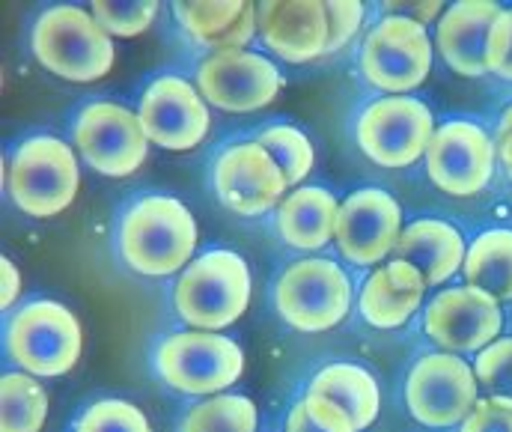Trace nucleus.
<instances>
[{"label": "nucleus", "mask_w": 512, "mask_h": 432, "mask_svg": "<svg viewBox=\"0 0 512 432\" xmlns=\"http://www.w3.org/2000/svg\"><path fill=\"white\" fill-rule=\"evenodd\" d=\"M200 227L191 209L170 194L134 200L120 221V257L134 275L167 278L185 272L197 251Z\"/></svg>", "instance_id": "f257e3e1"}, {"label": "nucleus", "mask_w": 512, "mask_h": 432, "mask_svg": "<svg viewBox=\"0 0 512 432\" xmlns=\"http://www.w3.org/2000/svg\"><path fill=\"white\" fill-rule=\"evenodd\" d=\"M36 60L57 78L90 84L114 69V39L90 9L60 3L45 9L30 33Z\"/></svg>", "instance_id": "f03ea898"}, {"label": "nucleus", "mask_w": 512, "mask_h": 432, "mask_svg": "<svg viewBox=\"0 0 512 432\" xmlns=\"http://www.w3.org/2000/svg\"><path fill=\"white\" fill-rule=\"evenodd\" d=\"M254 278L236 251H206L188 263L173 287V304L185 325L224 331L251 307Z\"/></svg>", "instance_id": "7ed1b4c3"}, {"label": "nucleus", "mask_w": 512, "mask_h": 432, "mask_svg": "<svg viewBox=\"0 0 512 432\" xmlns=\"http://www.w3.org/2000/svg\"><path fill=\"white\" fill-rule=\"evenodd\" d=\"M158 379L179 394L215 397L227 394L245 373V352L221 331H176L167 334L152 355Z\"/></svg>", "instance_id": "20e7f679"}, {"label": "nucleus", "mask_w": 512, "mask_h": 432, "mask_svg": "<svg viewBox=\"0 0 512 432\" xmlns=\"http://www.w3.org/2000/svg\"><path fill=\"white\" fill-rule=\"evenodd\" d=\"M6 352L18 370L36 379H57L81 361L84 328L66 304L36 298L12 313L6 325Z\"/></svg>", "instance_id": "39448f33"}, {"label": "nucleus", "mask_w": 512, "mask_h": 432, "mask_svg": "<svg viewBox=\"0 0 512 432\" xmlns=\"http://www.w3.org/2000/svg\"><path fill=\"white\" fill-rule=\"evenodd\" d=\"M6 179L12 203L24 215L48 221L66 212L78 197L81 170L75 146L51 135H36L15 149L9 173H3V182Z\"/></svg>", "instance_id": "423d86ee"}, {"label": "nucleus", "mask_w": 512, "mask_h": 432, "mask_svg": "<svg viewBox=\"0 0 512 432\" xmlns=\"http://www.w3.org/2000/svg\"><path fill=\"white\" fill-rule=\"evenodd\" d=\"M280 319L301 334L337 328L352 310V281L328 257H304L283 269L274 284Z\"/></svg>", "instance_id": "0eeeda50"}, {"label": "nucleus", "mask_w": 512, "mask_h": 432, "mask_svg": "<svg viewBox=\"0 0 512 432\" xmlns=\"http://www.w3.org/2000/svg\"><path fill=\"white\" fill-rule=\"evenodd\" d=\"M480 400V382L468 361L453 352L417 358L405 379V403L414 421L432 430L459 427Z\"/></svg>", "instance_id": "6e6552de"}, {"label": "nucleus", "mask_w": 512, "mask_h": 432, "mask_svg": "<svg viewBox=\"0 0 512 432\" xmlns=\"http://www.w3.org/2000/svg\"><path fill=\"white\" fill-rule=\"evenodd\" d=\"M432 69L429 30L405 15H384L370 30L361 51L364 78L384 90V96H408Z\"/></svg>", "instance_id": "1a4fd4ad"}, {"label": "nucleus", "mask_w": 512, "mask_h": 432, "mask_svg": "<svg viewBox=\"0 0 512 432\" xmlns=\"http://www.w3.org/2000/svg\"><path fill=\"white\" fill-rule=\"evenodd\" d=\"M435 135L432 111L411 96H384L364 108L355 123V138L367 158L387 170L411 167L426 155Z\"/></svg>", "instance_id": "9d476101"}, {"label": "nucleus", "mask_w": 512, "mask_h": 432, "mask_svg": "<svg viewBox=\"0 0 512 432\" xmlns=\"http://www.w3.org/2000/svg\"><path fill=\"white\" fill-rule=\"evenodd\" d=\"M304 406L325 432H364L379 418L382 391L367 367L334 361L310 379Z\"/></svg>", "instance_id": "9b49d317"}, {"label": "nucleus", "mask_w": 512, "mask_h": 432, "mask_svg": "<svg viewBox=\"0 0 512 432\" xmlns=\"http://www.w3.org/2000/svg\"><path fill=\"white\" fill-rule=\"evenodd\" d=\"M72 141L96 173L111 179H123L140 170L149 152L140 117L117 102H93L81 108Z\"/></svg>", "instance_id": "f8f14e48"}, {"label": "nucleus", "mask_w": 512, "mask_h": 432, "mask_svg": "<svg viewBox=\"0 0 512 432\" xmlns=\"http://www.w3.org/2000/svg\"><path fill=\"white\" fill-rule=\"evenodd\" d=\"M197 90L221 111L251 114L280 96L283 75L259 51H218L197 66Z\"/></svg>", "instance_id": "ddd939ff"}, {"label": "nucleus", "mask_w": 512, "mask_h": 432, "mask_svg": "<svg viewBox=\"0 0 512 432\" xmlns=\"http://www.w3.org/2000/svg\"><path fill=\"white\" fill-rule=\"evenodd\" d=\"M423 158L435 188L450 197H474L492 182L498 146L483 126L453 120L435 129Z\"/></svg>", "instance_id": "4468645a"}, {"label": "nucleus", "mask_w": 512, "mask_h": 432, "mask_svg": "<svg viewBox=\"0 0 512 432\" xmlns=\"http://www.w3.org/2000/svg\"><path fill=\"white\" fill-rule=\"evenodd\" d=\"M212 182L221 206L242 218L268 215L289 194L283 170L259 141H239L227 146L215 161Z\"/></svg>", "instance_id": "2eb2a0df"}, {"label": "nucleus", "mask_w": 512, "mask_h": 432, "mask_svg": "<svg viewBox=\"0 0 512 432\" xmlns=\"http://www.w3.org/2000/svg\"><path fill=\"white\" fill-rule=\"evenodd\" d=\"M501 301L477 287L441 289L423 313V328L441 352H483L501 337Z\"/></svg>", "instance_id": "dca6fc26"}, {"label": "nucleus", "mask_w": 512, "mask_h": 432, "mask_svg": "<svg viewBox=\"0 0 512 432\" xmlns=\"http://www.w3.org/2000/svg\"><path fill=\"white\" fill-rule=\"evenodd\" d=\"M137 117L149 144L161 146L167 152H188L203 144L212 126L209 102L191 81L179 75L155 78L140 96Z\"/></svg>", "instance_id": "f3484780"}, {"label": "nucleus", "mask_w": 512, "mask_h": 432, "mask_svg": "<svg viewBox=\"0 0 512 432\" xmlns=\"http://www.w3.org/2000/svg\"><path fill=\"white\" fill-rule=\"evenodd\" d=\"M402 230V209L387 191L358 188L340 203L334 245L352 266H382Z\"/></svg>", "instance_id": "a211bd4d"}, {"label": "nucleus", "mask_w": 512, "mask_h": 432, "mask_svg": "<svg viewBox=\"0 0 512 432\" xmlns=\"http://www.w3.org/2000/svg\"><path fill=\"white\" fill-rule=\"evenodd\" d=\"M256 36L286 63H310L328 54V12L319 0L256 3Z\"/></svg>", "instance_id": "6ab92c4d"}, {"label": "nucleus", "mask_w": 512, "mask_h": 432, "mask_svg": "<svg viewBox=\"0 0 512 432\" xmlns=\"http://www.w3.org/2000/svg\"><path fill=\"white\" fill-rule=\"evenodd\" d=\"M501 12L504 6L495 0H462L444 9L435 24V45L453 72L465 78H483L489 72V30Z\"/></svg>", "instance_id": "aec40b11"}, {"label": "nucleus", "mask_w": 512, "mask_h": 432, "mask_svg": "<svg viewBox=\"0 0 512 432\" xmlns=\"http://www.w3.org/2000/svg\"><path fill=\"white\" fill-rule=\"evenodd\" d=\"M337 212L340 203L328 188L298 185L274 209V227L283 245L304 254H316L328 242H334Z\"/></svg>", "instance_id": "412c9836"}, {"label": "nucleus", "mask_w": 512, "mask_h": 432, "mask_svg": "<svg viewBox=\"0 0 512 432\" xmlns=\"http://www.w3.org/2000/svg\"><path fill=\"white\" fill-rule=\"evenodd\" d=\"M465 257H468V245L462 233L438 218L411 221L393 248V260L411 263L423 275L426 287L447 284L465 266Z\"/></svg>", "instance_id": "4be33fe9"}, {"label": "nucleus", "mask_w": 512, "mask_h": 432, "mask_svg": "<svg viewBox=\"0 0 512 432\" xmlns=\"http://www.w3.org/2000/svg\"><path fill=\"white\" fill-rule=\"evenodd\" d=\"M426 289L423 275L411 263L390 257L387 263L376 266L358 295L361 316L373 328H399L420 310Z\"/></svg>", "instance_id": "5701e85b"}, {"label": "nucleus", "mask_w": 512, "mask_h": 432, "mask_svg": "<svg viewBox=\"0 0 512 432\" xmlns=\"http://www.w3.org/2000/svg\"><path fill=\"white\" fill-rule=\"evenodd\" d=\"M173 15L182 30L212 54L248 48V42L256 36V6L248 0L176 3Z\"/></svg>", "instance_id": "b1692460"}, {"label": "nucleus", "mask_w": 512, "mask_h": 432, "mask_svg": "<svg viewBox=\"0 0 512 432\" xmlns=\"http://www.w3.org/2000/svg\"><path fill=\"white\" fill-rule=\"evenodd\" d=\"M468 287L483 289L498 301H512V230H486L468 245Z\"/></svg>", "instance_id": "393cba45"}, {"label": "nucleus", "mask_w": 512, "mask_h": 432, "mask_svg": "<svg viewBox=\"0 0 512 432\" xmlns=\"http://www.w3.org/2000/svg\"><path fill=\"white\" fill-rule=\"evenodd\" d=\"M48 421V391L36 376L18 370L0 379V432H42Z\"/></svg>", "instance_id": "a878e982"}, {"label": "nucleus", "mask_w": 512, "mask_h": 432, "mask_svg": "<svg viewBox=\"0 0 512 432\" xmlns=\"http://www.w3.org/2000/svg\"><path fill=\"white\" fill-rule=\"evenodd\" d=\"M256 406L245 394H215L188 409L179 432H256Z\"/></svg>", "instance_id": "bb28decb"}, {"label": "nucleus", "mask_w": 512, "mask_h": 432, "mask_svg": "<svg viewBox=\"0 0 512 432\" xmlns=\"http://www.w3.org/2000/svg\"><path fill=\"white\" fill-rule=\"evenodd\" d=\"M256 141L268 149V155H271V158L277 161V167L283 170L286 182L295 185V188L304 182V176H307V173L313 170V164H316V149L310 144V138H307L301 129L289 126V123H274V126L262 129Z\"/></svg>", "instance_id": "cd10ccee"}, {"label": "nucleus", "mask_w": 512, "mask_h": 432, "mask_svg": "<svg viewBox=\"0 0 512 432\" xmlns=\"http://www.w3.org/2000/svg\"><path fill=\"white\" fill-rule=\"evenodd\" d=\"M75 432H152L149 418L128 400H99L84 409Z\"/></svg>", "instance_id": "c85d7f7f"}, {"label": "nucleus", "mask_w": 512, "mask_h": 432, "mask_svg": "<svg viewBox=\"0 0 512 432\" xmlns=\"http://www.w3.org/2000/svg\"><path fill=\"white\" fill-rule=\"evenodd\" d=\"M90 12L105 27V33L114 36H140L149 30V24L158 15V3L152 0H134V3H117V0H93Z\"/></svg>", "instance_id": "c756f323"}, {"label": "nucleus", "mask_w": 512, "mask_h": 432, "mask_svg": "<svg viewBox=\"0 0 512 432\" xmlns=\"http://www.w3.org/2000/svg\"><path fill=\"white\" fill-rule=\"evenodd\" d=\"M474 373L477 382L492 391V397L512 400V337H498L483 352H477Z\"/></svg>", "instance_id": "7c9ffc66"}, {"label": "nucleus", "mask_w": 512, "mask_h": 432, "mask_svg": "<svg viewBox=\"0 0 512 432\" xmlns=\"http://www.w3.org/2000/svg\"><path fill=\"white\" fill-rule=\"evenodd\" d=\"M325 12H328V30H331L328 54H337L355 39V33L364 24L367 9L358 0H325Z\"/></svg>", "instance_id": "2f4dec72"}, {"label": "nucleus", "mask_w": 512, "mask_h": 432, "mask_svg": "<svg viewBox=\"0 0 512 432\" xmlns=\"http://www.w3.org/2000/svg\"><path fill=\"white\" fill-rule=\"evenodd\" d=\"M459 432H512V400L483 397L474 412L459 424Z\"/></svg>", "instance_id": "473e14b6"}, {"label": "nucleus", "mask_w": 512, "mask_h": 432, "mask_svg": "<svg viewBox=\"0 0 512 432\" xmlns=\"http://www.w3.org/2000/svg\"><path fill=\"white\" fill-rule=\"evenodd\" d=\"M486 63L492 75L512 81V9H504L489 30Z\"/></svg>", "instance_id": "72a5a7b5"}, {"label": "nucleus", "mask_w": 512, "mask_h": 432, "mask_svg": "<svg viewBox=\"0 0 512 432\" xmlns=\"http://www.w3.org/2000/svg\"><path fill=\"white\" fill-rule=\"evenodd\" d=\"M390 15H405L423 27H429L432 21H441L444 15V6L438 0H423V3H387Z\"/></svg>", "instance_id": "f704fd0d"}, {"label": "nucleus", "mask_w": 512, "mask_h": 432, "mask_svg": "<svg viewBox=\"0 0 512 432\" xmlns=\"http://www.w3.org/2000/svg\"><path fill=\"white\" fill-rule=\"evenodd\" d=\"M18 295H21V272H18V266L3 254V257H0V310L6 313V310L18 301Z\"/></svg>", "instance_id": "c9c22d12"}, {"label": "nucleus", "mask_w": 512, "mask_h": 432, "mask_svg": "<svg viewBox=\"0 0 512 432\" xmlns=\"http://www.w3.org/2000/svg\"><path fill=\"white\" fill-rule=\"evenodd\" d=\"M495 146H498V155H501V161L507 164V170H512V105L501 114L498 135H495Z\"/></svg>", "instance_id": "e433bc0d"}, {"label": "nucleus", "mask_w": 512, "mask_h": 432, "mask_svg": "<svg viewBox=\"0 0 512 432\" xmlns=\"http://www.w3.org/2000/svg\"><path fill=\"white\" fill-rule=\"evenodd\" d=\"M283 432H325V430L310 418V412H307V406H304V400H301V403H295V406H292V412H289V418H286V430Z\"/></svg>", "instance_id": "4c0bfd02"}, {"label": "nucleus", "mask_w": 512, "mask_h": 432, "mask_svg": "<svg viewBox=\"0 0 512 432\" xmlns=\"http://www.w3.org/2000/svg\"><path fill=\"white\" fill-rule=\"evenodd\" d=\"M510 179H512V170H510Z\"/></svg>", "instance_id": "58836bf2"}]
</instances>
